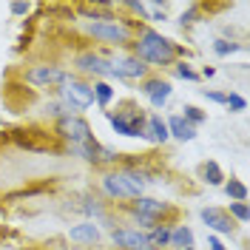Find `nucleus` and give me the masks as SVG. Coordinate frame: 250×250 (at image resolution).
<instances>
[{"instance_id":"1","label":"nucleus","mask_w":250,"mask_h":250,"mask_svg":"<svg viewBox=\"0 0 250 250\" xmlns=\"http://www.w3.org/2000/svg\"><path fill=\"white\" fill-rule=\"evenodd\" d=\"M137 48V60H148V62H156V65H165V62H171L176 57V46H173L168 37H162L159 31H151L145 29L142 31V37L134 43Z\"/></svg>"},{"instance_id":"2","label":"nucleus","mask_w":250,"mask_h":250,"mask_svg":"<svg viewBox=\"0 0 250 250\" xmlns=\"http://www.w3.org/2000/svg\"><path fill=\"white\" fill-rule=\"evenodd\" d=\"M62 100L71 111H83L94 105V88L88 83H77V80H68L65 88H62Z\"/></svg>"},{"instance_id":"3","label":"nucleus","mask_w":250,"mask_h":250,"mask_svg":"<svg viewBox=\"0 0 250 250\" xmlns=\"http://www.w3.org/2000/svg\"><path fill=\"white\" fill-rule=\"evenodd\" d=\"M88 34L100 37V40H108V43H128V29L117 20H97V23H88L85 26Z\"/></svg>"},{"instance_id":"4","label":"nucleus","mask_w":250,"mask_h":250,"mask_svg":"<svg viewBox=\"0 0 250 250\" xmlns=\"http://www.w3.org/2000/svg\"><path fill=\"white\" fill-rule=\"evenodd\" d=\"M108 123L114 125V131H117V134H123V137H142V128H145L142 111H140V114H128V111L111 114V111H108Z\"/></svg>"},{"instance_id":"5","label":"nucleus","mask_w":250,"mask_h":250,"mask_svg":"<svg viewBox=\"0 0 250 250\" xmlns=\"http://www.w3.org/2000/svg\"><path fill=\"white\" fill-rule=\"evenodd\" d=\"M60 134L65 140H71V145H83V142H91V125L85 123L83 117H65L60 120Z\"/></svg>"},{"instance_id":"6","label":"nucleus","mask_w":250,"mask_h":250,"mask_svg":"<svg viewBox=\"0 0 250 250\" xmlns=\"http://www.w3.org/2000/svg\"><path fill=\"white\" fill-rule=\"evenodd\" d=\"M26 80L34 85H57V83H68V74L57 65H37L26 74Z\"/></svg>"},{"instance_id":"7","label":"nucleus","mask_w":250,"mask_h":250,"mask_svg":"<svg viewBox=\"0 0 250 250\" xmlns=\"http://www.w3.org/2000/svg\"><path fill=\"white\" fill-rule=\"evenodd\" d=\"M199 216H202V222L210 228V230H216V233H233L236 230L233 219L228 216L225 210H219V208H205Z\"/></svg>"},{"instance_id":"8","label":"nucleus","mask_w":250,"mask_h":250,"mask_svg":"<svg viewBox=\"0 0 250 250\" xmlns=\"http://www.w3.org/2000/svg\"><path fill=\"white\" fill-rule=\"evenodd\" d=\"M171 83H165V80H148L145 85H142V94L151 100V105L154 108H162L165 103H168V97H171Z\"/></svg>"},{"instance_id":"9","label":"nucleus","mask_w":250,"mask_h":250,"mask_svg":"<svg viewBox=\"0 0 250 250\" xmlns=\"http://www.w3.org/2000/svg\"><path fill=\"white\" fill-rule=\"evenodd\" d=\"M74 151H77L83 159H88V162H114L117 159V154L114 151H108V148H103L100 142H83V145H71Z\"/></svg>"},{"instance_id":"10","label":"nucleus","mask_w":250,"mask_h":250,"mask_svg":"<svg viewBox=\"0 0 250 250\" xmlns=\"http://www.w3.org/2000/svg\"><path fill=\"white\" fill-rule=\"evenodd\" d=\"M111 71L117 74V77H145V65H142L137 57H114L111 60Z\"/></svg>"},{"instance_id":"11","label":"nucleus","mask_w":250,"mask_h":250,"mask_svg":"<svg viewBox=\"0 0 250 250\" xmlns=\"http://www.w3.org/2000/svg\"><path fill=\"white\" fill-rule=\"evenodd\" d=\"M77 65L83 71H88V74H97V77H114V71H111V62L103 60L100 54H80L77 57Z\"/></svg>"},{"instance_id":"12","label":"nucleus","mask_w":250,"mask_h":250,"mask_svg":"<svg viewBox=\"0 0 250 250\" xmlns=\"http://www.w3.org/2000/svg\"><path fill=\"white\" fill-rule=\"evenodd\" d=\"M111 239H114V245H117V248H128V250H151L148 239H145L142 233H137V230H114V233H111Z\"/></svg>"},{"instance_id":"13","label":"nucleus","mask_w":250,"mask_h":250,"mask_svg":"<svg viewBox=\"0 0 250 250\" xmlns=\"http://www.w3.org/2000/svg\"><path fill=\"white\" fill-rule=\"evenodd\" d=\"M165 210H168V205L159 202V199H148V196H140V199L134 202V213H137V216L154 219V222H156V216H162Z\"/></svg>"},{"instance_id":"14","label":"nucleus","mask_w":250,"mask_h":250,"mask_svg":"<svg viewBox=\"0 0 250 250\" xmlns=\"http://www.w3.org/2000/svg\"><path fill=\"white\" fill-rule=\"evenodd\" d=\"M165 125H168V137H176L179 142H190L193 137H196V128H193L190 123H185L179 114H176V117H171Z\"/></svg>"},{"instance_id":"15","label":"nucleus","mask_w":250,"mask_h":250,"mask_svg":"<svg viewBox=\"0 0 250 250\" xmlns=\"http://www.w3.org/2000/svg\"><path fill=\"white\" fill-rule=\"evenodd\" d=\"M142 137H148L151 142H168V125L162 123L159 114L148 117V123H145V128H142Z\"/></svg>"},{"instance_id":"16","label":"nucleus","mask_w":250,"mask_h":250,"mask_svg":"<svg viewBox=\"0 0 250 250\" xmlns=\"http://www.w3.org/2000/svg\"><path fill=\"white\" fill-rule=\"evenodd\" d=\"M68 236H71V242H85V245L100 242V230H97L94 222H83V225H77V228H71Z\"/></svg>"},{"instance_id":"17","label":"nucleus","mask_w":250,"mask_h":250,"mask_svg":"<svg viewBox=\"0 0 250 250\" xmlns=\"http://www.w3.org/2000/svg\"><path fill=\"white\" fill-rule=\"evenodd\" d=\"M171 245L173 248H193V233H190V228H185V225H179L176 230L171 233Z\"/></svg>"},{"instance_id":"18","label":"nucleus","mask_w":250,"mask_h":250,"mask_svg":"<svg viewBox=\"0 0 250 250\" xmlns=\"http://www.w3.org/2000/svg\"><path fill=\"white\" fill-rule=\"evenodd\" d=\"M94 103L100 105V108H105L111 100H114V88H111L108 83H94Z\"/></svg>"},{"instance_id":"19","label":"nucleus","mask_w":250,"mask_h":250,"mask_svg":"<svg viewBox=\"0 0 250 250\" xmlns=\"http://www.w3.org/2000/svg\"><path fill=\"white\" fill-rule=\"evenodd\" d=\"M202 176L208 185H222L225 182V173H222V168H219L216 162H205L202 165Z\"/></svg>"},{"instance_id":"20","label":"nucleus","mask_w":250,"mask_h":250,"mask_svg":"<svg viewBox=\"0 0 250 250\" xmlns=\"http://www.w3.org/2000/svg\"><path fill=\"white\" fill-rule=\"evenodd\" d=\"M225 193H228L230 199H236V202H245V199H248V188H245V182H239V179L225 182Z\"/></svg>"},{"instance_id":"21","label":"nucleus","mask_w":250,"mask_h":250,"mask_svg":"<svg viewBox=\"0 0 250 250\" xmlns=\"http://www.w3.org/2000/svg\"><path fill=\"white\" fill-rule=\"evenodd\" d=\"M182 111H185V117H182V120H185V123H190L193 128H196L199 123H205V120H208V114H205V111H199L196 105H185Z\"/></svg>"},{"instance_id":"22","label":"nucleus","mask_w":250,"mask_h":250,"mask_svg":"<svg viewBox=\"0 0 250 250\" xmlns=\"http://www.w3.org/2000/svg\"><path fill=\"white\" fill-rule=\"evenodd\" d=\"M151 242L159 245V248H162V245H168V242H171V230H168V228H156L154 233H151ZM151 242H148V245H151Z\"/></svg>"},{"instance_id":"23","label":"nucleus","mask_w":250,"mask_h":250,"mask_svg":"<svg viewBox=\"0 0 250 250\" xmlns=\"http://www.w3.org/2000/svg\"><path fill=\"white\" fill-rule=\"evenodd\" d=\"M225 105H228V108H233V111H245V108H248L245 97H239V94H228V97H225Z\"/></svg>"},{"instance_id":"24","label":"nucleus","mask_w":250,"mask_h":250,"mask_svg":"<svg viewBox=\"0 0 250 250\" xmlns=\"http://www.w3.org/2000/svg\"><path fill=\"white\" fill-rule=\"evenodd\" d=\"M213 51L225 57V54H233V51H239V43H228V40H216V43H213Z\"/></svg>"},{"instance_id":"25","label":"nucleus","mask_w":250,"mask_h":250,"mask_svg":"<svg viewBox=\"0 0 250 250\" xmlns=\"http://www.w3.org/2000/svg\"><path fill=\"white\" fill-rule=\"evenodd\" d=\"M230 213H233L239 222H248V216H250V213H248V205H245V202H233V205H230Z\"/></svg>"},{"instance_id":"26","label":"nucleus","mask_w":250,"mask_h":250,"mask_svg":"<svg viewBox=\"0 0 250 250\" xmlns=\"http://www.w3.org/2000/svg\"><path fill=\"white\" fill-rule=\"evenodd\" d=\"M176 74H179L182 80H199V74H196L188 62H179V65H176Z\"/></svg>"},{"instance_id":"27","label":"nucleus","mask_w":250,"mask_h":250,"mask_svg":"<svg viewBox=\"0 0 250 250\" xmlns=\"http://www.w3.org/2000/svg\"><path fill=\"white\" fill-rule=\"evenodd\" d=\"M208 248H210V250H228V248H225V245L216 239V236H208Z\"/></svg>"},{"instance_id":"28","label":"nucleus","mask_w":250,"mask_h":250,"mask_svg":"<svg viewBox=\"0 0 250 250\" xmlns=\"http://www.w3.org/2000/svg\"><path fill=\"white\" fill-rule=\"evenodd\" d=\"M12 12H15V15H26V12H29V3H15Z\"/></svg>"},{"instance_id":"29","label":"nucleus","mask_w":250,"mask_h":250,"mask_svg":"<svg viewBox=\"0 0 250 250\" xmlns=\"http://www.w3.org/2000/svg\"><path fill=\"white\" fill-rule=\"evenodd\" d=\"M205 97H210L213 103H222V105H225V97H228V94H216V91H210V94H205Z\"/></svg>"},{"instance_id":"30","label":"nucleus","mask_w":250,"mask_h":250,"mask_svg":"<svg viewBox=\"0 0 250 250\" xmlns=\"http://www.w3.org/2000/svg\"><path fill=\"white\" fill-rule=\"evenodd\" d=\"M185 250H196V248H185Z\"/></svg>"}]
</instances>
